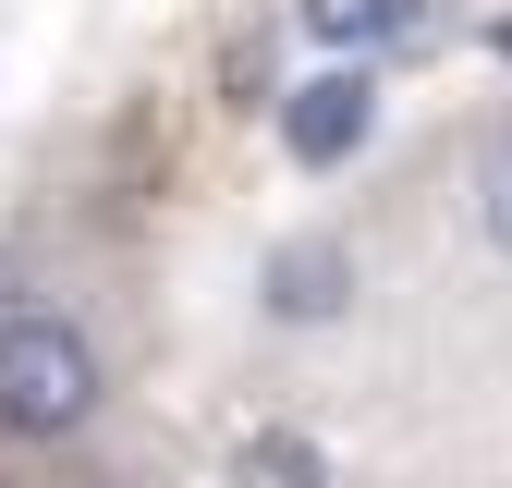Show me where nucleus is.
<instances>
[{"label": "nucleus", "instance_id": "obj_1", "mask_svg": "<svg viewBox=\"0 0 512 488\" xmlns=\"http://www.w3.org/2000/svg\"><path fill=\"white\" fill-rule=\"evenodd\" d=\"M98 403H110V366L74 318L37 305L25 330H0V427L13 440H74V427H98Z\"/></svg>", "mask_w": 512, "mask_h": 488}, {"label": "nucleus", "instance_id": "obj_2", "mask_svg": "<svg viewBox=\"0 0 512 488\" xmlns=\"http://www.w3.org/2000/svg\"><path fill=\"white\" fill-rule=\"evenodd\" d=\"M366 135H378V74H366V61H330V74H305V86L281 98V147H293L305 171H342Z\"/></svg>", "mask_w": 512, "mask_h": 488}, {"label": "nucleus", "instance_id": "obj_3", "mask_svg": "<svg viewBox=\"0 0 512 488\" xmlns=\"http://www.w3.org/2000/svg\"><path fill=\"white\" fill-rule=\"evenodd\" d=\"M452 25V0H305V37L330 61H378V49H427Z\"/></svg>", "mask_w": 512, "mask_h": 488}, {"label": "nucleus", "instance_id": "obj_4", "mask_svg": "<svg viewBox=\"0 0 512 488\" xmlns=\"http://www.w3.org/2000/svg\"><path fill=\"white\" fill-rule=\"evenodd\" d=\"M256 293H269L281 330H317V318H342V305H354V257H342L330 232H293L281 257L256 269Z\"/></svg>", "mask_w": 512, "mask_h": 488}, {"label": "nucleus", "instance_id": "obj_5", "mask_svg": "<svg viewBox=\"0 0 512 488\" xmlns=\"http://www.w3.org/2000/svg\"><path fill=\"white\" fill-rule=\"evenodd\" d=\"M232 488H330V452L305 427H244L232 440Z\"/></svg>", "mask_w": 512, "mask_h": 488}, {"label": "nucleus", "instance_id": "obj_6", "mask_svg": "<svg viewBox=\"0 0 512 488\" xmlns=\"http://www.w3.org/2000/svg\"><path fill=\"white\" fill-rule=\"evenodd\" d=\"M488 244H500V257H512V147L488 159Z\"/></svg>", "mask_w": 512, "mask_h": 488}, {"label": "nucleus", "instance_id": "obj_7", "mask_svg": "<svg viewBox=\"0 0 512 488\" xmlns=\"http://www.w3.org/2000/svg\"><path fill=\"white\" fill-rule=\"evenodd\" d=\"M37 305H25V244H0V330H25Z\"/></svg>", "mask_w": 512, "mask_h": 488}]
</instances>
